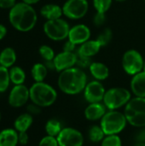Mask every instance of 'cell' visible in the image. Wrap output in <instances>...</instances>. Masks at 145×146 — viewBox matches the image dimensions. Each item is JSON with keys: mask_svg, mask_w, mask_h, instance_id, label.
<instances>
[{"mask_svg": "<svg viewBox=\"0 0 145 146\" xmlns=\"http://www.w3.org/2000/svg\"><path fill=\"white\" fill-rule=\"evenodd\" d=\"M9 21L15 30L26 33L34 28L38 15L32 5L20 2L9 9Z\"/></svg>", "mask_w": 145, "mask_h": 146, "instance_id": "1", "label": "cell"}, {"mask_svg": "<svg viewBox=\"0 0 145 146\" xmlns=\"http://www.w3.org/2000/svg\"><path fill=\"white\" fill-rule=\"evenodd\" d=\"M87 76L79 67H73L60 73L57 85L59 89L67 95H77L84 92L87 85Z\"/></svg>", "mask_w": 145, "mask_h": 146, "instance_id": "2", "label": "cell"}, {"mask_svg": "<svg viewBox=\"0 0 145 146\" xmlns=\"http://www.w3.org/2000/svg\"><path fill=\"white\" fill-rule=\"evenodd\" d=\"M30 91V100L41 108H47L55 104L57 99L56 89L45 82H34Z\"/></svg>", "mask_w": 145, "mask_h": 146, "instance_id": "3", "label": "cell"}, {"mask_svg": "<svg viewBox=\"0 0 145 146\" xmlns=\"http://www.w3.org/2000/svg\"><path fill=\"white\" fill-rule=\"evenodd\" d=\"M124 114L128 124L143 128L145 127V98L135 97L125 106Z\"/></svg>", "mask_w": 145, "mask_h": 146, "instance_id": "4", "label": "cell"}, {"mask_svg": "<svg viewBox=\"0 0 145 146\" xmlns=\"http://www.w3.org/2000/svg\"><path fill=\"white\" fill-rule=\"evenodd\" d=\"M127 123L125 114L118 110H108L100 120V126L106 135L119 134L126 128Z\"/></svg>", "mask_w": 145, "mask_h": 146, "instance_id": "5", "label": "cell"}, {"mask_svg": "<svg viewBox=\"0 0 145 146\" xmlns=\"http://www.w3.org/2000/svg\"><path fill=\"white\" fill-rule=\"evenodd\" d=\"M132 99L131 92L123 87H113L106 91L103 103L108 110H118Z\"/></svg>", "mask_w": 145, "mask_h": 146, "instance_id": "6", "label": "cell"}, {"mask_svg": "<svg viewBox=\"0 0 145 146\" xmlns=\"http://www.w3.org/2000/svg\"><path fill=\"white\" fill-rule=\"evenodd\" d=\"M69 30V24L62 18L46 21L44 24V32L45 35L54 41H61L67 38L68 37Z\"/></svg>", "mask_w": 145, "mask_h": 146, "instance_id": "7", "label": "cell"}, {"mask_svg": "<svg viewBox=\"0 0 145 146\" xmlns=\"http://www.w3.org/2000/svg\"><path fill=\"white\" fill-rule=\"evenodd\" d=\"M144 59L140 52L136 50H126L122 57V68L129 75H135L144 69Z\"/></svg>", "mask_w": 145, "mask_h": 146, "instance_id": "8", "label": "cell"}, {"mask_svg": "<svg viewBox=\"0 0 145 146\" xmlns=\"http://www.w3.org/2000/svg\"><path fill=\"white\" fill-rule=\"evenodd\" d=\"M89 3L87 0H67L62 6L63 15L71 20L83 18L88 12Z\"/></svg>", "mask_w": 145, "mask_h": 146, "instance_id": "9", "label": "cell"}, {"mask_svg": "<svg viewBox=\"0 0 145 146\" xmlns=\"http://www.w3.org/2000/svg\"><path fill=\"white\" fill-rule=\"evenodd\" d=\"M28 100H30V91L24 84L14 86L8 96L9 105L15 109L25 106Z\"/></svg>", "mask_w": 145, "mask_h": 146, "instance_id": "10", "label": "cell"}, {"mask_svg": "<svg viewBox=\"0 0 145 146\" xmlns=\"http://www.w3.org/2000/svg\"><path fill=\"white\" fill-rule=\"evenodd\" d=\"M59 146H83L84 136L73 127H63L56 137Z\"/></svg>", "mask_w": 145, "mask_h": 146, "instance_id": "11", "label": "cell"}, {"mask_svg": "<svg viewBox=\"0 0 145 146\" xmlns=\"http://www.w3.org/2000/svg\"><path fill=\"white\" fill-rule=\"evenodd\" d=\"M106 90L103 85L99 80H92L87 83L84 90L85 99L89 104L102 103L105 95Z\"/></svg>", "mask_w": 145, "mask_h": 146, "instance_id": "12", "label": "cell"}, {"mask_svg": "<svg viewBox=\"0 0 145 146\" xmlns=\"http://www.w3.org/2000/svg\"><path fill=\"white\" fill-rule=\"evenodd\" d=\"M77 53L69 52V51H62L56 55L53 64L55 67V70L61 73L66 69L73 68L77 63Z\"/></svg>", "mask_w": 145, "mask_h": 146, "instance_id": "13", "label": "cell"}, {"mask_svg": "<svg viewBox=\"0 0 145 146\" xmlns=\"http://www.w3.org/2000/svg\"><path fill=\"white\" fill-rule=\"evenodd\" d=\"M91 37V30L85 24H77L70 27L68 39L76 45H80L88 41Z\"/></svg>", "mask_w": 145, "mask_h": 146, "instance_id": "14", "label": "cell"}, {"mask_svg": "<svg viewBox=\"0 0 145 146\" xmlns=\"http://www.w3.org/2000/svg\"><path fill=\"white\" fill-rule=\"evenodd\" d=\"M108 111V109L103 103L89 104L85 110V117L91 121L101 120Z\"/></svg>", "mask_w": 145, "mask_h": 146, "instance_id": "15", "label": "cell"}, {"mask_svg": "<svg viewBox=\"0 0 145 146\" xmlns=\"http://www.w3.org/2000/svg\"><path fill=\"white\" fill-rule=\"evenodd\" d=\"M102 47H103L102 44L99 43L97 39H93V40L89 39L88 41L80 44L79 48L77 50V54L81 56L91 58L95 55H97Z\"/></svg>", "mask_w": 145, "mask_h": 146, "instance_id": "16", "label": "cell"}, {"mask_svg": "<svg viewBox=\"0 0 145 146\" xmlns=\"http://www.w3.org/2000/svg\"><path fill=\"white\" fill-rule=\"evenodd\" d=\"M131 91L135 97L145 98V72L140 73L132 76L131 80Z\"/></svg>", "mask_w": 145, "mask_h": 146, "instance_id": "17", "label": "cell"}, {"mask_svg": "<svg viewBox=\"0 0 145 146\" xmlns=\"http://www.w3.org/2000/svg\"><path fill=\"white\" fill-rule=\"evenodd\" d=\"M40 15L47 21L59 19L63 15L62 7L55 3L45 4L40 9Z\"/></svg>", "mask_w": 145, "mask_h": 146, "instance_id": "18", "label": "cell"}, {"mask_svg": "<svg viewBox=\"0 0 145 146\" xmlns=\"http://www.w3.org/2000/svg\"><path fill=\"white\" fill-rule=\"evenodd\" d=\"M89 69L92 77L97 80H99V81L105 80L109 76V69L103 62H93L91 63Z\"/></svg>", "mask_w": 145, "mask_h": 146, "instance_id": "19", "label": "cell"}, {"mask_svg": "<svg viewBox=\"0 0 145 146\" xmlns=\"http://www.w3.org/2000/svg\"><path fill=\"white\" fill-rule=\"evenodd\" d=\"M18 132L15 128H5L0 132V146H17Z\"/></svg>", "mask_w": 145, "mask_h": 146, "instance_id": "20", "label": "cell"}, {"mask_svg": "<svg viewBox=\"0 0 145 146\" xmlns=\"http://www.w3.org/2000/svg\"><path fill=\"white\" fill-rule=\"evenodd\" d=\"M33 123V116L29 113H23L18 115L14 121V128L18 132H27Z\"/></svg>", "mask_w": 145, "mask_h": 146, "instance_id": "21", "label": "cell"}, {"mask_svg": "<svg viewBox=\"0 0 145 146\" xmlns=\"http://www.w3.org/2000/svg\"><path fill=\"white\" fill-rule=\"evenodd\" d=\"M16 52L11 47H6L0 52V65L10 68L16 62Z\"/></svg>", "mask_w": 145, "mask_h": 146, "instance_id": "22", "label": "cell"}, {"mask_svg": "<svg viewBox=\"0 0 145 146\" xmlns=\"http://www.w3.org/2000/svg\"><path fill=\"white\" fill-rule=\"evenodd\" d=\"M48 74V68L44 63H35L32 69H31V74L35 82H43Z\"/></svg>", "mask_w": 145, "mask_h": 146, "instance_id": "23", "label": "cell"}, {"mask_svg": "<svg viewBox=\"0 0 145 146\" xmlns=\"http://www.w3.org/2000/svg\"><path fill=\"white\" fill-rule=\"evenodd\" d=\"M9 71L10 81L14 86L24 84L26 80V73L23 70V68H21L19 66H13L10 68H9Z\"/></svg>", "mask_w": 145, "mask_h": 146, "instance_id": "24", "label": "cell"}, {"mask_svg": "<svg viewBox=\"0 0 145 146\" xmlns=\"http://www.w3.org/2000/svg\"><path fill=\"white\" fill-rule=\"evenodd\" d=\"M62 126L61 121H59L56 119H50L47 121L44 126V130L47 135L52 136V137H57L58 134L62 130Z\"/></svg>", "mask_w": 145, "mask_h": 146, "instance_id": "25", "label": "cell"}, {"mask_svg": "<svg viewBox=\"0 0 145 146\" xmlns=\"http://www.w3.org/2000/svg\"><path fill=\"white\" fill-rule=\"evenodd\" d=\"M105 136L106 134L100 125H94L89 129L88 137L92 143H101Z\"/></svg>", "mask_w": 145, "mask_h": 146, "instance_id": "26", "label": "cell"}, {"mask_svg": "<svg viewBox=\"0 0 145 146\" xmlns=\"http://www.w3.org/2000/svg\"><path fill=\"white\" fill-rule=\"evenodd\" d=\"M10 83L9 68L0 65V93L5 92L9 89Z\"/></svg>", "mask_w": 145, "mask_h": 146, "instance_id": "27", "label": "cell"}, {"mask_svg": "<svg viewBox=\"0 0 145 146\" xmlns=\"http://www.w3.org/2000/svg\"><path fill=\"white\" fill-rule=\"evenodd\" d=\"M38 52L39 55L41 56V57L45 61V62H51L54 60L56 55H55V51L54 50L46 44L41 45L38 49Z\"/></svg>", "mask_w": 145, "mask_h": 146, "instance_id": "28", "label": "cell"}, {"mask_svg": "<svg viewBox=\"0 0 145 146\" xmlns=\"http://www.w3.org/2000/svg\"><path fill=\"white\" fill-rule=\"evenodd\" d=\"M113 0H93V7L98 13H106L111 7Z\"/></svg>", "mask_w": 145, "mask_h": 146, "instance_id": "29", "label": "cell"}, {"mask_svg": "<svg viewBox=\"0 0 145 146\" xmlns=\"http://www.w3.org/2000/svg\"><path fill=\"white\" fill-rule=\"evenodd\" d=\"M101 146H122V141L118 134L106 135L101 142Z\"/></svg>", "mask_w": 145, "mask_h": 146, "instance_id": "30", "label": "cell"}, {"mask_svg": "<svg viewBox=\"0 0 145 146\" xmlns=\"http://www.w3.org/2000/svg\"><path fill=\"white\" fill-rule=\"evenodd\" d=\"M112 31L109 28H105L97 38V39L99 41V43L102 44V46H106L108 45L111 39H112Z\"/></svg>", "mask_w": 145, "mask_h": 146, "instance_id": "31", "label": "cell"}, {"mask_svg": "<svg viewBox=\"0 0 145 146\" xmlns=\"http://www.w3.org/2000/svg\"><path fill=\"white\" fill-rule=\"evenodd\" d=\"M38 146H59V145L56 137L46 135L40 139Z\"/></svg>", "mask_w": 145, "mask_h": 146, "instance_id": "32", "label": "cell"}, {"mask_svg": "<svg viewBox=\"0 0 145 146\" xmlns=\"http://www.w3.org/2000/svg\"><path fill=\"white\" fill-rule=\"evenodd\" d=\"M78 56V58H77V63L76 65L79 66V68H89L91 62V58L89 57H85V56Z\"/></svg>", "mask_w": 145, "mask_h": 146, "instance_id": "33", "label": "cell"}, {"mask_svg": "<svg viewBox=\"0 0 145 146\" xmlns=\"http://www.w3.org/2000/svg\"><path fill=\"white\" fill-rule=\"evenodd\" d=\"M106 21V15L104 13H98L97 12L93 17V23L97 27H101L105 23Z\"/></svg>", "mask_w": 145, "mask_h": 146, "instance_id": "34", "label": "cell"}, {"mask_svg": "<svg viewBox=\"0 0 145 146\" xmlns=\"http://www.w3.org/2000/svg\"><path fill=\"white\" fill-rule=\"evenodd\" d=\"M41 107H39L38 105L33 104V103H31L30 104H28L26 106V112L29 113L30 115H32V116L33 115H38L40 114L41 112Z\"/></svg>", "mask_w": 145, "mask_h": 146, "instance_id": "35", "label": "cell"}, {"mask_svg": "<svg viewBox=\"0 0 145 146\" xmlns=\"http://www.w3.org/2000/svg\"><path fill=\"white\" fill-rule=\"evenodd\" d=\"M16 3V0H0V9H10Z\"/></svg>", "mask_w": 145, "mask_h": 146, "instance_id": "36", "label": "cell"}, {"mask_svg": "<svg viewBox=\"0 0 145 146\" xmlns=\"http://www.w3.org/2000/svg\"><path fill=\"white\" fill-rule=\"evenodd\" d=\"M29 141V136L27 132H21L18 133V142L21 145H26Z\"/></svg>", "mask_w": 145, "mask_h": 146, "instance_id": "37", "label": "cell"}, {"mask_svg": "<svg viewBox=\"0 0 145 146\" xmlns=\"http://www.w3.org/2000/svg\"><path fill=\"white\" fill-rule=\"evenodd\" d=\"M135 139H136V142H143V143H145V128L141 129L138 133H136Z\"/></svg>", "mask_w": 145, "mask_h": 146, "instance_id": "38", "label": "cell"}, {"mask_svg": "<svg viewBox=\"0 0 145 146\" xmlns=\"http://www.w3.org/2000/svg\"><path fill=\"white\" fill-rule=\"evenodd\" d=\"M76 44H74L73 43H72L70 40H68L63 46V50L64 51H69V52H73L74 49H75Z\"/></svg>", "mask_w": 145, "mask_h": 146, "instance_id": "39", "label": "cell"}, {"mask_svg": "<svg viewBox=\"0 0 145 146\" xmlns=\"http://www.w3.org/2000/svg\"><path fill=\"white\" fill-rule=\"evenodd\" d=\"M6 35H7V28H6V27L4 25H3V24H0V40L4 38Z\"/></svg>", "mask_w": 145, "mask_h": 146, "instance_id": "40", "label": "cell"}, {"mask_svg": "<svg viewBox=\"0 0 145 146\" xmlns=\"http://www.w3.org/2000/svg\"><path fill=\"white\" fill-rule=\"evenodd\" d=\"M40 0H21V2L25 3H27V4H30V5H33L37 3H38Z\"/></svg>", "mask_w": 145, "mask_h": 146, "instance_id": "41", "label": "cell"}, {"mask_svg": "<svg viewBox=\"0 0 145 146\" xmlns=\"http://www.w3.org/2000/svg\"><path fill=\"white\" fill-rule=\"evenodd\" d=\"M133 146H145V143L143 142H136Z\"/></svg>", "mask_w": 145, "mask_h": 146, "instance_id": "42", "label": "cell"}, {"mask_svg": "<svg viewBox=\"0 0 145 146\" xmlns=\"http://www.w3.org/2000/svg\"><path fill=\"white\" fill-rule=\"evenodd\" d=\"M115 1L119 2V3H121V2H125V1H126V0H115Z\"/></svg>", "mask_w": 145, "mask_h": 146, "instance_id": "43", "label": "cell"}, {"mask_svg": "<svg viewBox=\"0 0 145 146\" xmlns=\"http://www.w3.org/2000/svg\"><path fill=\"white\" fill-rule=\"evenodd\" d=\"M143 71H144L145 72V59H144V69H143Z\"/></svg>", "mask_w": 145, "mask_h": 146, "instance_id": "44", "label": "cell"}, {"mask_svg": "<svg viewBox=\"0 0 145 146\" xmlns=\"http://www.w3.org/2000/svg\"><path fill=\"white\" fill-rule=\"evenodd\" d=\"M1 119H2V114H1V111H0V121H1Z\"/></svg>", "mask_w": 145, "mask_h": 146, "instance_id": "45", "label": "cell"}, {"mask_svg": "<svg viewBox=\"0 0 145 146\" xmlns=\"http://www.w3.org/2000/svg\"><path fill=\"white\" fill-rule=\"evenodd\" d=\"M144 1H145V0H144Z\"/></svg>", "mask_w": 145, "mask_h": 146, "instance_id": "46", "label": "cell"}]
</instances>
